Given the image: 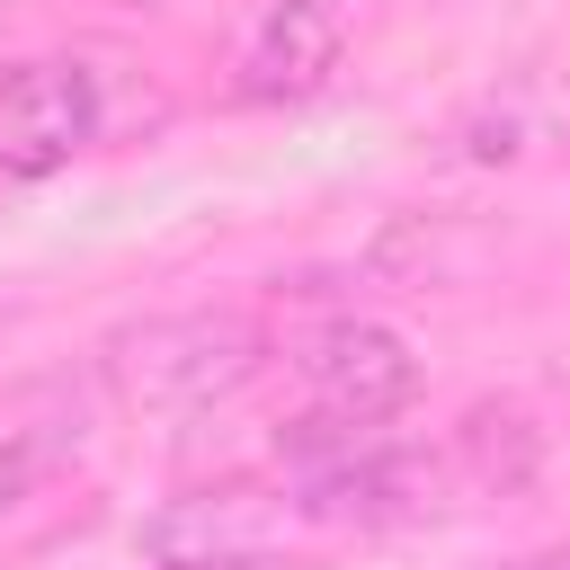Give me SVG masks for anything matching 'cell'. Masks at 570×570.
Instances as JSON below:
<instances>
[{
    "label": "cell",
    "instance_id": "6",
    "mask_svg": "<svg viewBox=\"0 0 570 570\" xmlns=\"http://www.w3.org/2000/svg\"><path fill=\"white\" fill-rule=\"evenodd\" d=\"M525 570H570V543H552V552H534Z\"/></svg>",
    "mask_w": 570,
    "mask_h": 570
},
{
    "label": "cell",
    "instance_id": "1",
    "mask_svg": "<svg viewBox=\"0 0 570 570\" xmlns=\"http://www.w3.org/2000/svg\"><path fill=\"white\" fill-rule=\"evenodd\" d=\"M267 365V330L249 312H160L107 347V374L134 410H214Z\"/></svg>",
    "mask_w": 570,
    "mask_h": 570
},
{
    "label": "cell",
    "instance_id": "5",
    "mask_svg": "<svg viewBox=\"0 0 570 570\" xmlns=\"http://www.w3.org/2000/svg\"><path fill=\"white\" fill-rule=\"evenodd\" d=\"M338 71V9L330 0H276L240 53V98H312Z\"/></svg>",
    "mask_w": 570,
    "mask_h": 570
},
{
    "label": "cell",
    "instance_id": "4",
    "mask_svg": "<svg viewBox=\"0 0 570 570\" xmlns=\"http://www.w3.org/2000/svg\"><path fill=\"white\" fill-rule=\"evenodd\" d=\"M89 134H98L89 62L45 53V62H18L0 80V169L9 178H53L71 151H89Z\"/></svg>",
    "mask_w": 570,
    "mask_h": 570
},
{
    "label": "cell",
    "instance_id": "8",
    "mask_svg": "<svg viewBox=\"0 0 570 570\" xmlns=\"http://www.w3.org/2000/svg\"><path fill=\"white\" fill-rule=\"evenodd\" d=\"M125 9H142V0H125Z\"/></svg>",
    "mask_w": 570,
    "mask_h": 570
},
{
    "label": "cell",
    "instance_id": "3",
    "mask_svg": "<svg viewBox=\"0 0 570 570\" xmlns=\"http://www.w3.org/2000/svg\"><path fill=\"white\" fill-rule=\"evenodd\" d=\"M285 534H294V508H276L267 490H196L142 525V552L160 570H267Z\"/></svg>",
    "mask_w": 570,
    "mask_h": 570
},
{
    "label": "cell",
    "instance_id": "7",
    "mask_svg": "<svg viewBox=\"0 0 570 570\" xmlns=\"http://www.w3.org/2000/svg\"><path fill=\"white\" fill-rule=\"evenodd\" d=\"M9 490H18V472H0V508H9Z\"/></svg>",
    "mask_w": 570,
    "mask_h": 570
},
{
    "label": "cell",
    "instance_id": "2",
    "mask_svg": "<svg viewBox=\"0 0 570 570\" xmlns=\"http://www.w3.org/2000/svg\"><path fill=\"white\" fill-rule=\"evenodd\" d=\"M294 365H303L312 410L338 419V428H383V419L410 410V392H419V356H410V338L383 330V321H330L321 338H303Z\"/></svg>",
    "mask_w": 570,
    "mask_h": 570
}]
</instances>
